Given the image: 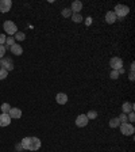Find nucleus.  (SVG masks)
I'll use <instances>...</instances> for the list:
<instances>
[{"instance_id":"f257e3e1","label":"nucleus","mask_w":135,"mask_h":152,"mask_svg":"<svg viewBox=\"0 0 135 152\" xmlns=\"http://www.w3.org/2000/svg\"><path fill=\"white\" fill-rule=\"evenodd\" d=\"M20 145L26 151H38V149H41L42 142L38 137H25L20 141Z\"/></svg>"},{"instance_id":"f03ea898","label":"nucleus","mask_w":135,"mask_h":152,"mask_svg":"<svg viewBox=\"0 0 135 152\" xmlns=\"http://www.w3.org/2000/svg\"><path fill=\"white\" fill-rule=\"evenodd\" d=\"M3 28L6 33H8L9 37H12V35H15V33H18V27H16V25L12 20H6L3 23Z\"/></svg>"},{"instance_id":"7ed1b4c3","label":"nucleus","mask_w":135,"mask_h":152,"mask_svg":"<svg viewBox=\"0 0 135 152\" xmlns=\"http://www.w3.org/2000/svg\"><path fill=\"white\" fill-rule=\"evenodd\" d=\"M120 132H122V134H124V136H132L135 132V128L132 124L130 122H124V124H120L119 126Z\"/></svg>"},{"instance_id":"20e7f679","label":"nucleus","mask_w":135,"mask_h":152,"mask_svg":"<svg viewBox=\"0 0 135 152\" xmlns=\"http://www.w3.org/2000/svg\"><path fill=\"white\" fill-rule=\"evenodd\" d=\"M113 12H115V15L116 16L123 18V16L129 15L130 8L127 6H124V4H116V6H115V10H113Z\"/></svg>"},{"instance_id":"39448f33","label":"nucleus","mask_w":135,"mask_h":152,"mask_svg":"<svg viewBox=\"0 0 135 152\" xmlns=\"http://www.w3.org/2000/svg\"><path fill=\"white\" fill-rule=\"evenodd\" d=\"M0 66H3V69H6V71H12L14 69V61H12V58L3 57V58L0 60Z\"/></svg>"},{"instance_id":"423d86ee","label":"nucleus","mask_w":135,"mask_h":152,"mask_svg":"<svg viewBox=\"0 0 135 152\" xmlns=\"http://www.w3.org/2000/svg\"><path fill=\"white\" fill-rule=\"evenodd\" d=\"M110 65L113 71H119L120 68H123V60L120 57H112L110 60Z\"/></svg>"},{"instance_id":"0eeeda50","label":"nucleus","mask_w":135,"mask_h":152,"mask_svg":"<svg viewBox=\"0 0 135 152\" xmlns=\"http://www.w3.org/2000/svg\"><path fill=\"white\" fill-rule=\"evenodd\" d=\"M89 122L88 117H87V114H80V115H77V118H76V125L79 128H84L87 126Z\"/></svg>"},{"instance_id":"6e6552de","label":"nucleus","mask_w":135,"mask_h":152,"mask_svg":"<svg viewBox=\"0 0 135 152\" xmlns=\"http://www.w3.org/2000/svg\"><path fill=\"white\" fill-rule=\"evenodd\" d=\"M12 7V1L11 0H0V12H8Z\"/></svg>"},{"instance_id":"1a4fd4ad","label":"nucleus","mask_w":135,"mask_h":152,"mask_svg":"<svg viewBox=\"0 0 135 152\" xmlns=\"http://www.w3.org/2000/svg\"><path fill=\"white\" fill-rule=\"evenodd\" d=\"M8 115L11 117V120H19V118L22 117V110L18 107H11Z\"/></svg>"},{"instance_id":"9d476101","label":"nucleus","mask_w":135,"mask_h":152,"mask_svg":"<svg viewBox=\"0 0 135 152\" xmlns=\"http://www.w3.org/2000/svg\"><path fill=\"white\" fill-rule=\"evenodd\" d=\"M11 124V117L8 114H0V128H4V126H8Z\"/></svg>"},{"instance_id":"9b49d317","label":"nucleus","mask_w":135,"mask_h":152,"mask_svg":"<svg viewBox=\"0 0 135 152\" xmlns=\"http://www.w3.org/2000/svg\"><path fill=\"white\" fill-rule=\"evenodd\" d=\"M70 10H72V14H80V11L82 10V3L80 1V0H76V1L72 3Z\"/></svg>"},{"instance_id":"f8f14e48","label":"nucleus","mask_w":135,"mask_h":152,"mask_svg":"<svg viewBox=\"0 0 135 152\" xmlns=\"http://www.w3.org/2000/svg\"><path fill=\"white\" fill-rule=\"evenodd\" d=\"M56 101L58 104H65L66 102H68V95H66L65 92H58V94L56 95Z\"/></svg>"},{"instance_id":"ddd939ff","label":"nucleus","mask_w":135,"mask_h":152,"mask_svg":"<svg viewBox=\"0 0 135 152\" xmlns=\"http://www.w3.org/2000/svg\"><path fill=\"white\" fill-rule=\"evenodd\" d=\"M105 22H107L108 25H113V23L116 22V15H115L113 11H108V12L105 14Z\"/></svg>"},{"instance_id":"4468645a","label":"nucleus","mask_w":135,"mask_h":152,"mask_svg":"<svg viewBox=\"0 0 135 152\" xmlns=\"http://www.w3.org/2000/svg\"><path fill=\"white\" fill-rule=\"evenodd\" d=\"M9 49H11V53L15 54V56H20V54L23 53V48L20 46L19 44H14Z\"/></svg>"},{"instance_id":"2eb2a0df","label":"nucleus","mask_w":135,"mask_h":152,"mask_svg":"<svg viewBox=\"0 0 135 152\" xmlns=\"http://www.w3.org/2000/svg\"><path fill=\"white\" fill-rule=\"evenodd\" d=\"M131 111H134V103L124 102V103H123V106H122V113L129 114V113H131Z\"/></svg>"},{"instance_id":"dca6fc26","label":"nucleus","mask_w":135,"mask_h":152,"mask_svg":"<svg viewBox=\"0 0 135 152\" xmlns=\"http://www.w3.org/2000/svg\"><path fill=\"white\" fill-rule=\"evenodd\" d=\"M120 126V121H119V118L118 117H115V118H111L110 120V128H119Z\"/></svg>"},{"instance_id":"f3484780","label":"nucleus","mask_w":135,"mask_h":152,"mask_svg":"<svg viewBox=\"0 0 135 152\" xmlns=\"http://www.w3.org/2000/svg\"><path fill=\"white\" fill-rule=\"evenodd\" d=\"M72 20L74 23H81L82 22V16H81V14H72Z\"/></svg>"},{"instance_id":"a211bd4d","label":"nucleus","mask_w":135,"mask_h":152,"mask_svg":"<svg viewBox=\"0 0 135 152\" xmlns=\"http://www.w3.org/2000/svg\"><path fill=\"white\" fill-rule=\"evenodd\" d=\"M15 41H25L26 39V34L25 33H22V31H18V33H15Z\"/></svg>"},{"instance_id":"6ab92c4d","label":"nucleus","mask_w":135,"mask_h":152,"mask_svg":"<svg viewBox=\"0 0 135 152\" xmlns=\"http://www.w3.org/2000/svg\"><path fill=\"white\" fill-rule=\"evenodd\" d=\"M0 109H1V113H3V114H8L9 110H11V106H9L8 103H3Z\"/></svg>"},{"instance_id":"aec40b11","label":"nucleus","mask_w":135,"mask_h":152,"mask_svg":"<svg viewBox=\"0 0 135 152\" xmlns=\"http://www.w3.org/2000/svg\"><path fill=\"white\" fill-rule=\"evenodd\" d=\"M6 44H7L6 49H7V48H8V46L11 48V46H12L14 44H15V38H14V37H9V35H8V37L6 38Z\"/></svg>"},{"instance_id":"412c9836","label":"nucleus","mask_w":135,"mask_h":152,"mask_svg":"<svg viewBox=\"0 0 135 152\" xmlns=\"http://www.w3.org/2000/svg\"><path fill=\"white\" fill-rule=\"evenodd\" d=\"M87 117H88V120H95V118L97 117V111H95V110L88 111V114H87Z\"/></svg>"},{"instance_id":"4be33fe9","label":"nucleus","mask_w":135,"mask_h":152,"mask_svg":"<svg viewBox=\"0 0 135 152\" xmlns=\"http://www.w3.org/2000/svg\"><path fill=\"white\" fill-rule=\"evenodd\" d=\"M62 16L64 18H69V16H72V10L70 8H64L62 10Z\"/></svg>"},{"instance_id":"5701e85b","label":"nucleus","mask_w":135,"mask_h":152,"mask_svg":"<svg viewBox=\"0 0 135 152\" xmlns=\"http://www.w3.org/2000/svg\"><path fill=\"white\" fill-rule=\"evenodd\" d=\"M8 76V71L3 69V68H0V80H4Z\"/></svg>"},{"instance_id":"b1692460","label":"nucleus","mask_w":135,"mask_h":152,"mask_svg":"<svg viewBox=\"0 0 135 152\" xmlns=\"http://www.w3.org/2000/svg\"><path fill=\"white\" fill-rule=\"evenodd\" d=\"M119 121H120V124H124V122H127V114H124V113H122L119 115Z\"/></svg>"},{"instance_id":"393cba45","label":"nucleus","mask_w":135,"mask_h":152,"mask_svg":"<svg viewBox=\"0 0 135 152\" xmlns=\"http://www.w3.org/2000/svg\"><path fill=\"white\" fill-rule=\"evenodd\" d=\"M110 77L111 79H113V80H116L118 77H119V72H118V71H111V75H110Z\"/></svg>"},{"instance_id":"a878e982","label":"nucleus","mask_w":135,"mask_h":152,"mask_svg":"<svg viewBox=\"0 0 135 152\" xmlns=\"http://www.w3.org/2000/svg\"><path fill=\"white\" fill-rule=\"evenodd\" d=\"M127 121H130V124H132V122L135 121V114H134V111L129 113V117H127Z\"/></svg>"},{"instance_id":"bb28decb","label":"nucleus","mask_w":135,"mask_h":152,"mask_svg":"<svg viewBox=\"0 0 135 152\" xmlns=\"http://www.w3.org/2000/svg\"><path fill=\"white\" fill-rule=\"evenodd\" d=\"M4 54H6V46H4V45H0V58H3Z\"/></svg>"},{"instance_id":"cd10ccee","label":"nucleus","mask_w":135,"mask_h":152,"mask_svg":"<svg viewBox=\"0 0 135 152\" xmlns=\"http://www.w3.org/2000/svg\"><path fill=\"white\" fill-rule=\"evenodd\" d=\"M6 38H7L6 34H0V45L6 44Z\"/></svg>"},{"instance_id":"c85d7f7f","label":"nucleus","mask_w":135,"mask_h":152,"mask_svg":"<svg viewBox=\"0 0 135 152\" xmlns=\"http://www.w3.org/2000/svg\"><path fill=\"white\" fill-rule=\"evenodd\" d=\"M129 77H130V80H134V72H132V71H130Z\"/></svg>"},{"instance_id":"c756f323","label":"nucleus","mask_w":135,"mask_h":152,"mask_svg":"<svg viewBox=\"0 0 135 152\" xmlns=\"http://www.w3.org/2000/svg\"><path fill=\"white\" fill-rule=\"evenodd\" d=\"M134 65H135V64H134V63H131V66H130V68H131V71H132V72H134V68H135Z\"/></svg>"}]
</instances>
